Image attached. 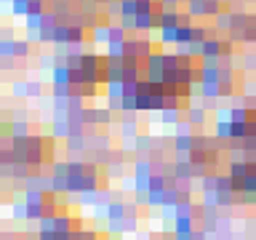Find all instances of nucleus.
Listing matches in <instances>:
<instances>
[{
  "label": "nucleus",
  "instance_id": "1",
  "mask_svg": "<svg viewBox=\"0 0 256 240\" xmlns=\"http://www.w3.org/2000/svg\"><path fill=\"white\" fill-rule=\"evenodd\" d=\"M83 118H85V126H110L112 110L110 107H85Z\"/></svg>",
  "mask_w": 256,
  "mask_h": 240
},
{
  "label": "nucleus",
  "instance_id": "2",
  "mask_svg": "<svg viewBox=\"0 0 256 240\" xmlns=\"http://www.w3.org/2000/svg\"><path fill=\"white\" fill-rule=\"evenodd\" d=\"M123 115V123H120V136L123 139H136L139 136V120H136V115L139 112H120Z\"/></svg>",
  "mask_w": 256,
  "mask_h": 240
},
{
  "label": "nucleus",
  "instance_id": "3",
  "mask_svg": "<svg viewBox=\"0 0 256 240\" xmlns=\"http://www.w3.org/2000/svg\"><path fill=\"white\" fill-rule=\"evenodd\" d=\"M184 115H187V120L192 123V126H206V123H208V110L203 107V102H200V104H190L187 110H184Z\"/></svg>",
  "mask_w": 256,
  "mask_h": 240
},
{
  "label": "nucleus",
  "instance_id": "4",
  "mask_svg": "<svg viewBox=\"0 0 256 240\" xmlns=\"http://www.w3.org/2000/svg\"><path fill=\"white\" fill-rule=\"evenodd\" d=\"M134 24H136V32H152V29H158V16L155 13H136L134 16Z\"/></svg>",
  "mask_w": 256,
  "mask_h": 240
},
{
  "label": "nucleus",
  "instance_id": "5",
  "mask_svg": "<svg viewBox=\"0 0 256 240\" xmlns=\"http://www.w3.org/2000/svg\"><path fill=\"white\" fill-rule=\"evenodd\" d=\"M214 136L222 142H232V120L230 118H216L214 120Z\"/></svg>",
  "mask_w": 256,
  "mask_h": 240
},
{
  "label": "nucleus",
  "instance_id": "6",
  "mask_svg": "<svg viewBox=\"0 0 256 240\" xmlns=\"http://www.w3.org/2000/svg\"><path fill=\"white\" fill-rule=\"evenodd\" d=\"M195 150V136L192 134H174V152H192Z\"/></svg>",
  "mask_w": 256,
  "mask_h": 240
},
{
  "label": "nucleus",
  "instance_id": "7",
  "mask_svg": "<svg viewBox=\"0 0 256 240\" xmlns=\"http://www.w3.org/2000/svg\"><path fill=\"white\" fill-rule=\"evenodd\" d=\"M91 40H94L96 45H102V43L107 45L112 40V24H107V21H104V24L94 27V29H91Z\"/></svg>",
  "mask_w": 256,
  "mask_h": 240
},
{
  "label": "nucleus",
  "instance_id": "8",
  "mask_svg": "<svg viewBox=\"0 0 256 240\" xmlns=\"http://www.w3.org/2000/svg\"><path fill=\"white\" fill-rule=\"evenodd\" d=\"M51 83L53 86H72L69 83V67L67 64H56L51 69Z\"/></svg>",
  "mask_w": 256,
  "mask_h": 240
},
{
  "label": "nucleus",
  "instance_id": "9",
  "mask_svg": "<svg viewBox=\"0 0 256 240\" xmlns=\"http://www.w3.org/2000/svg\"><path fill=\"white\" fill-rule=\"evenodd\" d=\"M69 134H72V128H69V118H53V123H51V136L67 139Z\"/></svg>",
  "mask_w": 256,
  "mask_h": 240
},
{
  "label": "nucleus",
  "instance_id": "10",
  "mask_svg": "<svg viewBox=\"0 0 256 240\" xmlns=\"http://www.w3.org/2000/svg\"><path fill=\"white\" fill-rule=\"evenodd\" d=\"M134 150H136V155H150L155 150V139L150 134H139L134 139Z\"/></svg>",
  "mask_w": 256,
  "mask_h": 240
},
{
  "label": "nucleus",
  "instance_id": "11",
  "mask_svg": "<svg viewBox=\"0 0 256 240\" xmlns=\"http://www.w3.org/2000/svg\"><path fill=\"white\" fill-rule=\"evenodd\" d=\"M184 118V110H179V107H166V110L160 112V123L163 126H176Z\"/></svg>",
  "mask_w": 256,
  "mask_h": 240
},
{
  "label": "nucleus",
  "instance_id": "12",
  "mask_svg": "<svg viewBox=\"0 0 256 240\" xmlns=\"http://www.w3.org/2000/svg\"><path fill=\"white\" fill-rule=\"evenodd\" d=\"M67 150L72 152V155H77V152H83V150H88V142H85V134H69L67 139Z\"/></svg>",
  "mask_w": 256,
  "mask_h": 240
},
{
  "label": "nucleus",
  "instance_id": "13",
  "mask_svg": "<svg viewBox=\"0 0 256 240\" xmlns=\"http://www.w3.org/2000/svg\"><path fill=\"white\" fill-rule=\"evenodd\" d=\"M166 190L168 187H150L147 190V206H152V208H163V203H166Z\"/></svg>",
  "mask_w": 256,
  "mask_h": 240
},
{
  "label": "nucleus",
  "instance_id": "14",
  "mask_svg": "<svg viewBox=\"0 0 256 240\" xmlns=\"http://www.w3.org/2000/svg\"><path fill=\"white\" fill-rule=\"evenodd\" d=\"M200 56H222V37H216V35L208 37L203 43V53Z\"/></svg>",
  "mask_w": 256,
  "mask_h": 240
},
{
  "label": "nucleus",
  "instance_id": "15",
  "mask_svg": "<svg viewBox=\"0 0 256 240\" xmlns=\"http://www.w3.org/2000/svg\"><path fill=\"white\" fill-rule=\"evenodd\" d=\"M195 222L198 219H192V216H176V222H174V230L176 235H182V232H195Z\"/></svg>",
  "mask_w": 256,
  "mask_h": 240
},
{
  "label": "nucleus",
  "instance_id": "16",
  "mask_svg": "<svg viewBox=\"0 0 256 240\" xmlns=\"http://www.w3.org/2000/svg\"><path fill=\"white\" fill-rule=\"evenodd\" d=\"M248 115H251V110H248L246 104H232L230 107V120L232 123H248Z\"/></svg>",
  "mask_w": 256,
  "mask_h": 240
},
{
  "label": "nucleus",
  "instance_id": "17",
  "mask_svg": "<svg viewBox=\"0 0 256 240\" xmlns=\"http://www.w3.org/2000/svg\"><path fill=\"white\" fill-rule=\"evenodd\" d=\"M53 45H69V24H59L53 29V37H51Z\"/></svg>",
  "mask_w": 256,
  "mask_h": 240
},
{
  "label": "nucleus",
  "instance_id": "18",
  "mask_svg": "<svg viewBox=\"0 0 256 240\" xmlns=\"http://www.w3.org/2000/svg\"><path fill=\"white\" fill-rule=\"evenodd\" d=\"M11 94L16 99H27L29 96V80H21V77H16V80L11 83Z\"/></svg>",
  "mask_w": 256,
  "mask_h": 240
},
{
  "label": "nucleus",
  "instance_id": "19",
  "mask_svg": "<svg viewBox=\"0 0 256 240\" xmlns=\"http://www.w3.org/2000/svg\"><path fill=\"white\" fill-rule=\"evenodd\" d=\"M11 216H13V222H27V200H13Z\"/></svg>",
  "mask_w": 256,
  "mask_h": 240
},
{
  "label": "nucleus",
  "instance_id": "20",
  "mask_svg": "<svg viewBox=\"0 0 256 240\" xmlns=\"http://www.w3.org/2000/svg\"><path fill=\"white\" fill-rule=\"evenodd\" d=\"M75 94H80L83 99H96L99 96V83H83L75 88Z\"/></svg>",
  "mask_w": 256,
  "mask_h": 240
},
{
  "label": "nucleus",
  "instance_id": "21",
  "mask_svg": "<svg viewBox=\"0 0 256 240\" xmlns=\"http://www.w3.org/2000/svg\"><path fill=\"white\" fill-rule=\"evenodd\" d=\"M29 53H32V43H29V40H19V37H16V43H13V56L27 59Z\"/></svg>",
  "mask_w": 256,
  "mask_h": 240
},
{
  "label": "nucleus",
  "instance_id": "22",
  "mask_svg": "<svg viewBox=\"0 0 256 240\" xmlns=\"http://www.w3.org/2000/svg\"><path fill=\"white\" fill-rule=\"evenodd\" d=\"M232 16H235L232 11H222L219 16H216V29H222V32H230V29H232Z\"/></svg>",
  "mask_w": 256,
  "mask_h": 240
},
{
  "label": "nucleus",
  "instance_id": "23",
  "mask_svg": "<svg viewBox=\"0 0 256 240\" xmlns=\"http://www.w3.org/2000/svg\"><path fill=\"white\" fill-rule=\"evenodd\" d=\"M85 112V99L80 94H72L69 96V115H83Z\"/></svg>",
  "mask_w": 256,
  "mask_h": 240
},
{
  "label": "nucleus",
  "instance_id": "24",
  "mask_svg": "<svg viewBox=\"0 0 256 240\" xmlns=\"http://www.w3.org/2000/svg\"><path fill=\"white\" fill-rule=\"evenodd\" d=\"M136 112H155V96H136Z\"/></svg>",
  "mask_w": 256,
  "mask_h": 240
},
{
  "label": "nucleus",
  "instance_id": "25",
  "mask_svg": "<svg viewBox=\"0 0 256 240\" xmlns=\"http://www.w3.org/2000/svg\"><path fill=\"white\" fill-rule=\"evenodd\" d=\"M85 29L83 24H69V43H83L85 40Z\"/></svg>",
  "mask_w": 256,
  "mask_h": 240
},
{
  "label": "nucleus",
  "instance_id": "26",
  "mask_svg": "<svg viewBox=\"0 0 256 240\" xmlns=\"http://www.w3.org/2000/svg\"><path fill=\"white\" fill-rule=\"evenodd\" d=\"M13 43H16V37H3L0 40V56L3 59H13Z\"/></svg>",
  "mask_w": 256,
  "mask_h": 240
},
{
  "label": "nucleus",
  "instance_id": "27",
  "mask_svg": "<svg viewBox=\"0 0 256 240\" xmlns=\"http://www.w3.org/2000/svg\"><path fill=\"white\" fill-rule=\"evenodd\" d=\"M51 176H69V160H53Z\"/></svg>",
  "mask_w": 256,
  "mask_h": 240
},
{
  "label": "nucleus",
  "instance_id": "28",
  "mask_svg": "<svg viewBox=\"0 0 256 240\" xmlns=\"http://www.w3.org/2000/svg\"><path fill=\"white\" fill-rule=\"evenodd\" d=\"M75 94V86H53L51 88V96L53 99H69Z\"/></svg>",
  "mask_w": 256,
  "mask_h": 240
},
{
  "label": "nucleus",
  "instance_id": "29",
  "mask_svg": "<svg viewBox=\"0 0 256 240\" xmlns=\"http://www.w3.org/2000/svg\"><path fill=\"white\" fill-rule=\"evenodd\" d=\"M176 29H179V27H163L160 29V43L163 45H166V43L176 45Z\"/></svg>",
  "mask_w": 256,
  "mask_h": 240
},
{
  "label": "nucleus",
  "instance_id": "30",
  "mask_svg": "<svg viewBox=\"0 0 256 240\" xmlns=\"http://www.w3.org/2000/svg\"><path fill=\"white\" fill-rule=\"evenodd\" d=\"M150 182H152V176L134 174V192H147V190H150Z\"/></svg>",
  "mask_w": 256,
  "mask_h": 240
},
{
  "label": "nucleus",
  "instance_id": "31",
  "mask_svg": "<svg viewBox=\"0 0 256 240\" xmlns=\"http://www.w3.org/2000/svg\"><path fill=\"white\" fill-rule=\"evenodd\" d=\"M80 206H96L99 203V190H91V192H80Z\"/></svg>",
  "mask_w": 256,
  "mask_h": 240
},
{
  "label": "nucleus",
  "instance_id": "32",
  "mask_svg": "<svg viewBox=\"0 0 256 240\" xmlns=\"http://www.w3.org/2000/svg\"><path fill=\"white\" fill-rule=\"evenodd\" d=\"M24 27H27V32H40L43 16H24Z\"/></svg>",
  "mask_w": 256,
  "mask_h": 240
},
{
  "label": "nucleus",
  "instance_id": "33",
  "mask_svg": "<svg viewBox=\"0 0 256 240\" xmlns=\"http://www.w3.org/2000/svg\"><path fill=\"white\" fill-rule=\"evenodd\" d=\"M240 69L243 72H256V53H246L243 61H240Z\"/></svg>",
  "mask_w": 256,
  "mask_h": 240
},
{
  "label": "nucleus",
  "instance_id": "34",
  "mask_svg": "<svg viewBox=\"0 0 256 240\" xmlns=\"http://www.w3.org/2000/svg\"><path fill=\"white\" fill-rule=\"evenodd\" d=\"M216 176H219V174H206L203 179H200V192L216 190Z\"/></svg>",
  "mask_w": 256,
  "mask_h": 240
},
{
  "label": "nucleus",
  "instance_id": "35",
  "mask_svg": "<svg viewBox=\"0 0 256 240\" xmlns=\"http://www.w3.org/2000/svg\"><path fill=\"white\" fill-rule=\"evenodd\" d=\"M107 99H123V83H107Z\"/></svg>",
  "mask_w": 256,
  "mask_h": 240
},
{
  "label": "nucleus",
  "instance_id": "36",
  "mask_svg": "<svg viewBox=\"0 0 256 240\" xmlns=\"http://www.w3.org/2000/svg\"><path fill=\"white\" fill-rule=\"evenodd\" d=\"M248 136V123H232V139H246Z\"/></svg>",
  "mask_w": 256,
  "mask_h": 240
},
{
  "label": "nucleus",
  "instance_id": "37",
  "mask_svg": "<svg viewBox=\"0 0 256 240\" xmlns=\"http://www.w3.org/2000/svg\"><path fill=\"white\" fill-rule=\"evenodd\" d=\"M203 206H219V190L203 192Z\"/></svg>",
  "mask_w": 256,
  "mask_h": 240
},
{
  "label": "nucleus",
  "instance_id": "38",
  "mask_svg": "<svg viewBox=\"0 0 256 240\" xmlns=\"http://www.w3.org/2000/svg\"><path fill=\"white\" fill-rule=\"evenodd\" d=\"M219 67L222 69H235V59H232V53H222V56H219Z\"/></svg>",
  "mask_w": 256,
  "mask_h": 240
},
{
  "label": "nucleus",
  "instance_id": "39",
  "mask_svg": "<svg viewBox=\"0 0 256 240\" xmlns=\"http://www.w3.org/2000/svg\"><path fill=\"white\" fill-rule=\"evenodd\" d=\"M43 94V83L40 80H29V96L27 99H35V96H40Z\"/></svg>",
  "mask_w": 256,
  "mask_h": 240
},
{
  "label": "nucleus",
  "instance_id": "40",
  "mask_svg": "<svg viewBox=\"0 0 256 240\" xmlns=\"http://www.w3.org/2000/svg\"><path fill=\"white\" fill-rule=\"evenodd\" d=\"M232 48H235V45H232V37L227 40V37H222V53H232Z\"/></svg>",
  "mask_w": 256,
  "mask_h": 240
},
{
  "label": "nucleus",
  "instance_id": "41",
  "mask_svg": "<svg viewBox=\"0 0 256 240\" xmlns=\"http://www.w3.org/2000/svg\"><path fill=\"white\" fill-rule=\"evenodd\" d=\"M182 0H163V5H179Z\"/></svg>",
  "mask_w": 256,
  "mask_h": 240
},
{
  "label": "nucleus",
  "instance_id": "42",
  "mask_svg": "<svg viewBox=\"0 0 256 240\" xmlns=\"http://www.w3.org/2000/svg\"><path fill=\"white\" fill-rule=\"evenodd\" d=\"M96 3H99V5H107V3H112V0H96Z\"/></svg>",
  "mask_w": 256,
  "mask_h": 240
},
{
  "label": "nucleus",
  "instance_id": "43",
  "mask_svg": "<svg viewBox=\"0 0 256 240\" xmlns=\"http://www.w3.org/2000/svg\"><path fill=\"white\" fill-rule=\"evenodd\" d=\"M243 3H256V0H243Z\"/></svg>",
  "mask_w": 256,
  "mask_h": 240
},
{
  "label": "nucleus",
  "instance_id": "44",
  "mask_svg": "<svg viewBox=\"0 0 256 240\" xmlns=\"http://www.w3.org/2000/svg\"><path fill=\"white\" fill-rule=\"evenodd\" d=\"M3 3H13V0H3Z\"/></svg>",
  "mask_w": 256,
  "mask_h": 240
},
{
  "label": "nucleus",
  "instance_id": "45",
  "mask_svg": "<svg viewBox=\"0 0 256 240\" xmlns=\"http://www.w3.org/2000/svg\"><path fill=\"white\" fill-rule=\"evenodd\" d=\"M254 206H256V195H254Z\"/></svg>",
  "mask_w": 256,
  "mask_h": 240
},
{
  "label": "nucleus",
  "instance_id": "46",
  "mask_svg": "<svg viewBox=\"0 0 256 240\" xmlns=\"http://www.w3.org/2000/svg\"><path fill=\"white\" fill-rule=\"evenodd\" d=\"M254 240H256V235H254Z\"/></svg>",
  "mask_w": 256,
  "mask_h": 240
}]
</instances>
